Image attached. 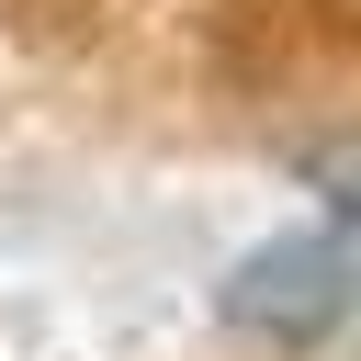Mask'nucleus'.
<instances>
[{"mask_svg": "<svg viewBox=\"0 0 361 361\" xmlns=\"http://www.w3.org/2000/svg\"><path fill=\"white\" fill-rule=\"evenodd\" d=\"M338 305H350V248H338V226L271 237V248L226 282V316H237V327H259V338H282V350L327 338V327H338Z\"/></svg>", "mask_w": 361, "mask_h": 361, "instance_id": "nucleus-1", "label": "nucleus"}]
</instances>
